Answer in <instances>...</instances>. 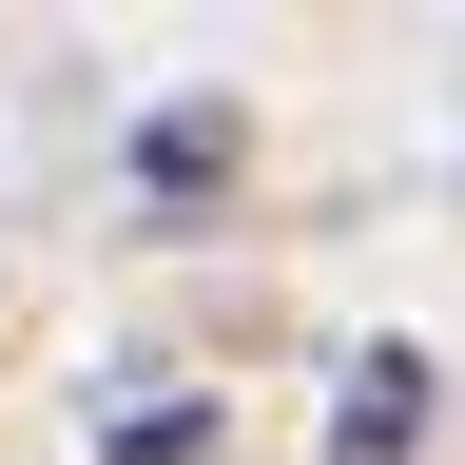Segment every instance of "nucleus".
Listing matches in <instances>:
<instances>
[]
</instances>
